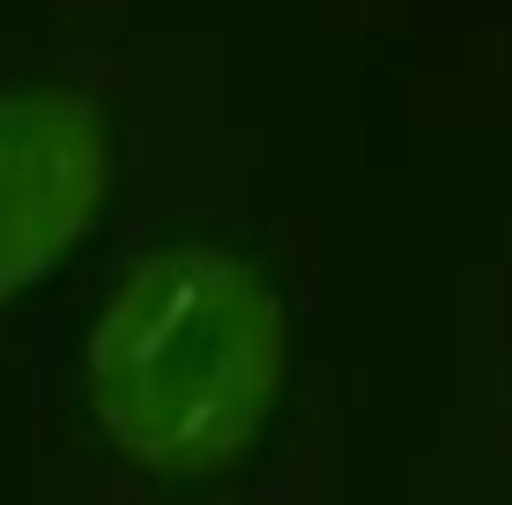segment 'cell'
Segmentation results:
<instances>
[{
	"mask_svg": "<svg viewBox=\"0 0 512 505\" xmlns=\"http://www.w3.org/2000/svg\"><path fill=\"white\" fill-rule=\"evenodd\" d=\"M282 379L290 320L275 283L208 238L141 260L104 298L82 350V394L112 454L171 483L216 476L253 454Z\"/></svg>",
	"mask_w": 512,
	"mask_h": 505,
	"instance_id": "1",
	"label": "cell"
},
{
	"mask_svg": "<svg viewBox=\"0 0 512 505\" xmlns=\"http://www.w3.org/2000/svg\"><path fill=\"white\" fill-rule=\"evenodd\" d=\"M112 186V134L82 90H0V305L90 238Z\"/></svg>",
	"mask_w": 512,
	"mask_h": 505,
	"instance_id": "2",
	"label": "cell"
}]
</instances>
